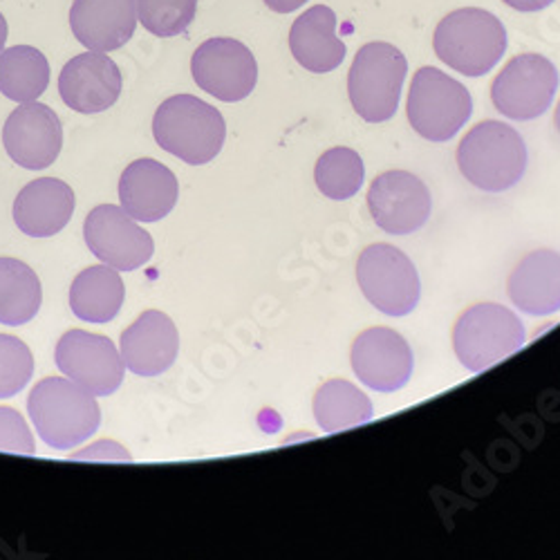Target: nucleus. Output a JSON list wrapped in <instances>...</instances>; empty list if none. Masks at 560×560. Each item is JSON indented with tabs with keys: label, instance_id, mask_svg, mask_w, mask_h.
Wrapping results in <instances>:
<instances>
[{
	"label": "nucleus",
	"instance_id": "6e6552de",
	"mask_svg": "<svg viewBox=\"0 0 560 560\" xmlns=\"http://www.w3.org/2000/svg\"><path fill=\"white\" fill-rule=\"evenodd\" d=\"M357 280L363 296L386 316L410 314L422 296L412 260L393 245L365 247L357 260Z\"/></svg>",
	"mask_w": 560,
	"mask_h": 560
},
{
	"label": "nucleus",
	"instance_id": "39448f33",
	"mask_svg": "<svg viewBox=\"0 0 560 560\" xmlns=\"http://www.w3.org/2000/svg\"><path fill=\"white\" fill-rule=\"evenodd\" d=\"M406 72L408 61L393 43H365L348 74V95L354 113L368 124L393 119L399 108Z\"/></svg>",
	"mask_w": 560,
	"mask_h": 560
},
{
	"label": "nucleus",
	"instance_id": "4be33fe9",
	"mask_svg": "<svg viewBox=\"0 0 560 560\" xmlns=\"http://www.w3.org/2000/svg\"><path fill=\"white\" fill-rule=\"evenodd\" d=\"M506 292L525 314L549 316L560 312V254L538 249L525 256L511 271Z\"/></svg>",
	"mask_w": 560,
	"mask_h": 560
},
{
	"label": "nucleus",
	"instance_id": "412c9836",
	"mask_svg": "<svg viewBox=\"0 0 560 560\" xmlns=\"http://www.w3.org/2000/svg\"><path fill=\"white\" fill-rule=\"evenodd\" d=\"M290 50L307 72L325 74L346 59V43L337 36V14L328 5L305 10L290 30Z\"/></svg>",
	"mask_w": 560,
	"mask_h": 560
},
{
	"label": "nucleus",
	"instance_id": "423d86ee",
	"mask_svg": "<svg viewBox=\"0 0 560 560\" xmlns=\"http://www.w3.org/2000/svg\"><path fill=\"white\" fill-rule=\"evenodd\" d=\"M408 121L429 142H448L471 119V92L438 68H419L408 92Z\"/></svg>",
	"mask_w": 560,
	"mask_h": 560
},
{
	"label": "nucleus",
	"instance_id": "5701e85b",
	"mask_svg": "<svg viewBox=\"0 0 560 560\" xmlns=\"http://www.w3.org/2000/svg\"><path fill=\"white\" fill-rule=\"evenodd\" d=\"M124 280L117 269L97 265L83 269L70 288V307L88 323H108L124 305Z\"/></svg>",
	"mask_w": 560,
	"mask_h": 560
},
{
	"label": "nucleus",
	"instance_id": "f257e3e1",
	"mask_svg": "<svg viewBox=\"0 0 560 560\" xmlns=\"http://www.w3.org/2000/svg\"><path fill=\"white\" fill-rule=\"evenodd\" d=\"M27 410L38 438L57 451L83 444L97 433L102 422L95 395L63 377L38 382L30 393Z\"/></svg>",
	"mask_w": 560,
	"mask_h": 560
},
{
	"label": "nucleus",
	"instance_id": "a211bd4d",
	"mask_svg": "<svg viewBox=\"0 0 560 560\" xmlns=\"http://www.w3.org/2000/svg\"><path fill=\"white\" fill-rule=\"evenodd\" d=\"M179 186L175 173L158 160H137L119 179L121 209L137 222H158L177 205Z\"/></svg>",
	"mask_w": 560,
	"mask_h": 560
},
{
	"label": "nucleus",
	"instance_id": "6ab92c4d",
	"mask_svg": "<svg viewBox=\"0 0 560 560\" xmlns=\"http://www.w3.org/2000/svg\"><path fill=\"white\" fill-rule=\"evenodd\" d=\"M137 21V0H74L70 10L72 34L92 52L124 48Z\"/></svg>",
	"mask_w": 560,
	"mask_h": 560
},
{
	"label": "nucleus",
	"instance_id": "c756f323",
	"mask_svg": "<svg viewBox=\"0 0 560 560\" xmlns=\"http://www.w3.org/2000/svg\"><path fill=\"white\" fill-rule=\"evenodd\" d=\"M0 451L32 455L34 453V438L23 415L14 408L0 406Z\"/></svg>",
	"mask_w": 560,
	"mask_h": 560
},
{
	"label": "nucleus",
	"instance_id": "dca6fc26",
	"mask_svg": "<svg viewBox=\"0 0 560 560\" xmlns=\"http://www.w3.org/2000/svg\"><path fill=\"white\" fill-rule=\"evenodd\" d=\"M121 83V72L106 52L88 50L63 66L59 95L68 108L81 115H97L117 104Z\"/></svg>",
	"mask_w": 560,
	"mask_h": 560
},
{
	"label": "nucleus",
	"instance_id": "f8f14e48",
	"mask_svg": "<svg viewBox=\"0 0 560 560\" xmlns=\"http://www.w3.org/2000/svg\"><path fill=\"white\" fill-rule=\"evenodd\" d=\"M55 359L68 380L81 384L95 397L113 395L124 382L126 365L121 352L108 337L70 330L59 339Z\"/></svg>",
	"mask_w": 560,
	"mask_h": 560
},
{
	"label": "nucleus",
	"instance_id": "0eeeda50",
	"mask_svg": "<svg viewBox=\"0 0 560 560\" xmlns=\"http://www.w3.org/2000/svg\"><path fill=\"white\" fill-rule=\"evenodd\" d=\"M525 346V325L509 307L480 303L466 310L453 330V350L469 372H482Z\"/></svg>",
	"mask_w": 560,
	"mask_h": 560
},
{
	"label": "nucleus",
	"instance_id": "7c9ffc66",
	"mask_svg": "<svg viewBox=\"0 0 560 560\" xmlns=\"http://www.w3.org/2000/svg\"><path fill=\"white\" fill-rule=\"evenodd\" d=\"M72 459H90V462H132V455L119 446L117 442H97L95 446H88L74 455H70Z\"/></svg>",
	"mask_w": 560,
	"mask_h": 560
},
{
	"label": "nucleus",
	"instance_id": "bb28decb",
	"mask_svg": "<svg viewBox=\"0 0 560 560\" xmlns=\"http://www.w3.org/2000/svg\"><path fill=\"white\" fill-rule=\"evenodd\" d=\"M365 168L357 151L337 147L325 151L314 168L318 191L330 200H350L363 186Z\"/></svg>",
	"mask_w": 560,
	"mask_h": 560
},
{
	"label": "nucleus",
	"instance_id": "f03ea898",
	"mask_svg": "<svg viewBox=\"0 0 560 560\" xmlns=\"http://www.w3.org/2000/svg\"><path fill=\"white\" fill-rule=\"evenodd\" d=\"M527 147L521 132L495 119L474 126L457 147L462 175L489 194L516 186L527 171Z\"/></svg>",
	"mask_w": 560,
	"mask_h": 560
},
{
	"label": "nucleus",
	"instance_id": "c85d7f7f",
	"mask_svg": "<svg viewBox=\"0 0 560 560\" xmlns=\"http://www.w3.org/2000/svg\"><path fill=\"white\" fill-rule=\"evenodd\" d=\"M34 375L30 348L12 335H0V399L19 395Z\"/></svg>",
	"mask_w": 560,
	"mask_h": 560
},
{
	"label": "nucleus",
	"instance_id": "f704fd0d",
	"mask_svg": "<svg viewBox=\"0 0 560 560\" xmlns=\"http://www.w3.org/2000/svg\"><path fill=\"white\" fill-rule=\"evenodd\" d=\"M553 124H556V130L560 132V102H558V108H556V115H553Z\"/></svg>",
	"mask_w": 560,
	"mask_h": 560
},
{
	"label": "nucleus",
	"instance_id": "a878e982",
	"mask_svg": "<svg viewBox=\"0 0 560 560\" xmlns=\"http://www.w3.org/2000/svg\"><path fill=\"white\" fill-rule=\"evenodd\" d=\"M372 401L363 390L343 380L323 384L314 397V417L325 433L354 429L372 419Z\"/></svg>",
	"mask_w": 560,
	"mask_h": 560
},
{
	"label": "nucleus",
	"instance_id": "7ed1b4c3",
	"mask_svg": "<svg viewBox=\"0 0 560 560\" xmlns=\"http://www.w3.org/2000/svg\"><path fill=\"white\" fill-rule=\"evenodd\" d=\"M153 135L162 151L191 166H202L222 151L226 124L211 104L194 95H175L158 108Z\"/></svg>",
	"mask_w": 560,
	"mask_h": 560
},
{
	"label": "nucleus",
	"instance_id": "4468645a",
	"mask_svg": "<svg viewBox=\"0 0 560 560\" xmlns=\"http://www.w3.org/2000/svg\"><path fill=\"white\" fill-rule=\"evenodd\" d=\"M3 144L19 166L27 171L48 168L57 162L63 147L61 119L45 104H21L5 121Z\"/></svg>",
	"mask_w": 560,
	"mask_h": 560
},
{
	"label": "nucleus",
	"instance_id": "72a5a7b5",
	"mask_svg": "<svg viewBox=\"0 0 560 560\" xmlns=\"http://www.w3.org/2000/svg\"><path fill=\"white\" fill-rule=\"evenodd\" d=\"M5 43H8V21L3 14H0V52L5 50Z\"/></svg>",
	"mask_w": 560,
	"mask_h": 560
},
{
	"label": "nucleus",
	"instance_id": "ddd939ff",
	"mask_svg": "<svg viewBox=\"0 0 560 560\" xmlns=\"http://www.w3.org/2000/svg\"><path fill=\"white\" fill-rule=\"evenodd\" d=\"M368 209L380 229L393 236H408L431 218V194L427 184L408 171H388L372 182Z\"/></svg>",
	"mask_w": 560,
	"mask_h": 560
},
{
	"label": "nucleus",
	"instance_id": "473e14b6",
	"mask_svg": "<svg viewBox=\"0 0 560 560\" xmlns=\"http://www.w3.org/2000/svg\"><path fill=\"white\" fill-rule=\"evenodd\" d=\"M307 0H265V5L276 14H292L301 10Z\"/></svg>",
	"mask_w": 560,
	"mask_h": 560
},
{
	"label": "nucleus",
	"instance_id": "9b49d317",
	"mask_svg": "<svg viewBox=\"0 0 560 560\" xmlns=\"http://www.w3.org/2000/svg\"><path fill=\"white\" fill-rule=\"evenodd\" d=\"M83 238L92 254L117 271L144 267L155 252L151 233L115 205H102L88 213Z\"/></svg>",
	"mask_w": 560,
	"mask_h": 560
},
{
	"label": "nucleus",
	"instance_id": "20e7f679",
	"mask_svg": "<svg viewBox=\"0 0 560 560\" xmlns=\"http://www.w3.org/2000/svg\"><path fill=\"white\" fill-rule=\"evenodd\" d=\"M433 48L442 63L464 77H485L506 50L502 21L480 8H462L444 16L435 30Z\"/></svg>",
	"mask_w": 560,
	"mask_h": 560
},
{
	"label": "nucleus",
	"instance_id": "aec40b11",
	"mask_svg": "<svg viewBox=\"0 0 560 560\" xmlns=\"http://www.w3.org/2000/svg\"><path fill=\"white\" fill-rule=\"evenodd\" d=\"M74 213L72 186L57 177L30 182L14 202V222L30 238H50Z\"/></svg>",
	"mask_w": 560,
	"mask_h": 560
},
{
	"label": "nucleus",
	"instance_id": "9d476101",
	"mask_svg": "<svg viewBox=\"0 0 560 560\" xmlns=\"http://www.w3.org/2000/svg\"><path fill=\"white\" fill-rule=\"evenodd\" d=\"M191 72L211 97L233 104L247 100L258 83V63L245 43L209 38L194 52Z\"/></svg>",
	"mask_w": 560,
	"mask_h": 560
},
{
	"label": "nucleus",
	"instance_id": "2f4dec72",
	"mask_svg": "<svg viewBox=\"0 0 560 560\" xmlns=\"http://www.w3.org/2000/svg\"><path fill=\"white\" fill-rule=\"evenodd\" d=\"M504 5H509L511 10L518 12H540L545 8H549L553 0H502Z\"/></svg>",
	"mask_w": 560,
	"mask_h": 560
},
{
	"label": "nucleus",
	"instance_id": "2eb2a0df",
	"mask_svg": "<svg viewBox=\"0 0 560 560\" xmlns=\"http://www.w3.org/2000/svg\"><path fill=\"white\" fill-rule=\"evenodd\" d=\"M350 359L359 382L377 393L401 390L412 377V350L390 328H372L359 335Z\"/></svg>",
	"mask_w": 560,
	"mask_h": 560
},
{
	"label": "nucleus",
	"instance_id": "b1692460",
	"mask_svg": "<svg viewBox=\"0 0 560 560\" xmlns=\"http://www.w3.org/2000/svg\"><path fill=\"white\" fill-rule=\"evenodd\" d=\"M50 83V63L32 45L0 52V92L16 104L36 102Z\"/></svg>",
	"mask_w": 560,
	"mask_h": 560
},
{
	"label": "nucleus",
	"instance_id": "1a4fd4ad",
	"mask_svg": "<svg viewBox=\"0 0 560 560\" xmlns=\"http://www.w3.org/2000/svg\"><path fill=\"white\" fill-rule=\"evenodd\" d=\"M558 70L542 55H521L511 59L491 85L498 113L516 121H532L547 113L556 97Z\"/></svg>",
	"mask_w": 560,
	"mask_h": 560
},
{
	"label": "nucleus",
	"instance_id": "393cba45",
	"mask_svg": "<svg viewBox=\"0 0 560 560\" xmlns=\"http://www.w3.org/2000/svg\"><path fill=\"white\" fill-rule=\"evenodd\" d=\"M43 292L36 271L16 258H0V323L16 328L40 310Z\"/></svg>",
	"mask_w": 560,
	"mask_h": 560
},
{
	"label": "nucleus",
	"instance_id": "f3484780",
	"mask_svg": "<svg viewBox=\"0 0 560 560\" xmlns=\"http://www.w3.org/2000/svg\"><path fill=\"white\" fill-rule=\"evenodd\" d=\"M119 348L124 365L132 375L158 377L175 363L179 335L171 316L149 310L121 335Z\"/></svg>",
	"mask_w": 560,
	"mask_h": 560
},
{
	"label": "nucleus",
	"instance_id": "cd10ccee",
	"mask_svg": "<svg viewBox=\"0 0 560 560\" xmlns=\"http://www.w3.org/2000/svg\"><path fill=\"white\" fill-rule=\"evenodd\" d=\"M198 12V0H137V19L160 38L179 36L189 30Z\"/></svg>",
	"mask_w": 560,
	"mask_h": 560
}]
</instances>
